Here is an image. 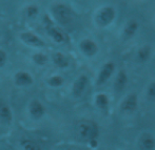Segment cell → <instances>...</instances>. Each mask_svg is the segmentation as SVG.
Segmentation results:
<instances>
[{
    "instance_id": "d6986e66",
    "label": "cell",
    "mask_w": 155,
    "mask_h": 150,
    "mask_svg": "<svg viewBox=\"0 0 155 150\" xmlns=\"http://www.w3.org/2000/svg\"><path fill=\"white\" fill-rule=\"evenodd\" d=\"M150 56H151V47L148 45L140 47L137 52V59L139 62H146L147 60H149Z\"/></svg>"
},
{
    "instance_id": "8992f818",
    "label": "cell",
    "mask_w": 155,
    "mask_h": 150,
    "mask_svg": "<svg viewBox=\"0 0 155 150\" xmlns=\"http://www.w3.org/2000/svg\"><path fill=\"white\" fill-rule=\"evenodd\" d=\"M45 105L39 99H32L28 105V112L33 120L39 121L45 116Z\"/></svg>"
},
{
    "instance_id": "52a82bcc",
    "label": "cell",
    "mask_w": 155,
    "mask_h": 150,
    "mask_svg": "<svg viewBox=\"0 0 155 150\" xmlns=\"http://www.w3.org/2000/svg\"><path fill=\"white\" fill-rule=\"evenodd\" d=\"M14 120V114L11 105L3 99H0V124L11 126Z\"/></svg>"
},
{
    "instance_id": "7402d4cb",
    "label": "cell",
    "mask_w": 155,
    "mask_h": 150,
    "mask_svg": "<svg viewBox=\"0 0 155 150\" xmlns=\"http://www.w3.org/2000/svg\"><path fill=\"white\" fill-rule=\"evenodd\" d=\"M38 14H39V8L37 5L31 4V5H28L27 8H25V15L29 18H35V17H37Z\"/></svg>"
},
{
    "instance_id": "7c38bea8",
    "label": "cell",
    "mask_w": 155,
    "mask_h": 150,
    "mask_svg": "<svg viewBox=\"0 0 155 150\" xmlns=\"http://www.w3.org/2000/svg\"><path fill=\"white\" fill-rule=\"evenodd\" d=\"M137 95L135 93H130L124 99L123 103H121V111L126 112V114H130L133 112L137 108Z\"/></svg>"
},
{
    "instance_id": "ac0fdd59",
    "label": "cell",
    "mask_w": 155,
    "mask_h": 150,
    "mask_svg": "<svg viewBox=\"0 0 155 150\" xmlns=\"http://www.w3.org/2000/svg\"><path fill=\"white\" fill-rule=\"evenodd\" d=\"M32 61L36 65H38V66H45V65L48 64L49 57H48L47 54L41 53V52H37V53L32 55Z\"/></svg>"
},
{
    "instance_id": "d4e9b609",
    "label": "cell",
    "mask_w": 155,
    "mask_h": 150,
    "mask_svg": "<svg viewBox=\"0 0 155 150\" xmlns=\"http://www.w3.org/2000/svg\"><path fill=\"white\" fill-rule=\"evenodd\" d=\"M65 150H82V149H80L79 147H75V146H71V147H68Z\"/></svg>"
},
{
    "instance_id": "8fae6325",
    "label": "cell",
    "mask_w": 155,
    "mask_h": 150,
    "mask_svg": "<svg viewBox=\"0 0 155 150\" xmlns=\"http://www.w3.org/2000/svg\"><path fill=\"white\" fill-rule=\"evenodd\" d=\"M79 48L84 53V55H86L87 57H93L98 52L97 44L93 40H91V39H84L79 43Z\"/></svg>"
},
{
    "instance_id": "30bf717a",
    "label": "cell",
    "mask_w": 155,
    "mask_h": 150,
    "mask_svg": "<svg viewBox=\"0 0 155 150\" xmlns=\"http://www.w3.org/2000/svg\"><path fill=\"white\" fill-rule=\"evenodd\" d=\"M114 70H115V64L113 62H107L106 64H104V66L100 69L99 75H98L97 78L98 85H101V84L106 83L111 78V76L113 75Z\"/></svg>"
},
{
    "instance_id": "5b68a950",
    "label": "cell",
    "mask_w": 155,
    "mask_h": 150,
    "mask_svg": "<svg viewBox=\"0 0 155 150\" xmlns=\"http://www.w3.org/2000/svg\"><path fill=\"white\" fill-rule=\"evenodd\" d=\"M115 18V11L112 6H104L97 12L95 21L99 27H108Z\"/></svg>"
},
{
    "instance_id": "ba28073f",
    "label": "cell",
    "mask_w": 155,
    "mask_h": 150,
    "mask_svg": "<svg viewBox=\"0 0 155 150\" xmlns=\"http://www.w3.org/2000/svg\"><path fill=\"white\" fill-rule=\"evenodd\" d=\"M13 82L18 87H29L34 84V78L29 71L18 70L13 77Z\"/></svg>"
},
{
    "instance_id": "e0dca14e",
    "label": "cell",
    "mask_w": 155,
    "mask_h": 150,
    "mask_svg": "<svg viewBox=\"0 0 155 150\" xmlns=\"http://www.w3.org/2000/svg\"><path fill=\"white\" fill-rule=\"evenodd\" d=\"M20 147L22 150H42L41 146L34 140L25 139L20 141Z\"/></svg>"
},
{
    "instance_id": "ffe728a7",
    "label": "cell",
    "mask_w": 155,
    "mask_h": 150,
    "mask_svg": "<svg viewBox=\"0 0 155 150\" xmlns=\"http://www.w3.org/2000/svg\"><path fill=\"white\" fill-rule=\"evenodd\" d=\"M95 104L100 109H106L109 106V97L104 93H98L95 97Z\"/></svg>"
},
{
    "instance_id": "cb8c5ba5",
    "label": "cell",
    "mask_w": 155,
    "mask_h": 150,
    "mask_svg": "<svg viewBox=\"0 0 155 150\" xmlns=\"http://www.w3.org/2000/svg\"><path fill=\"white\" fill-rule=\"evenodd\" d=\"M147 93H148V97H149L150 99L155 101V82H153V83H151L149 85Z\"/></svg>"
},
{
    "instance_id": "9a60e30c",
    "label": "cell",
    "mask_w": 155,
    "mask_h": 150,
    "mask_svg": "<svg viewBox=\"0 0 155 150\" xmlns=\"http://www.w3.org/2000/svg\"><path fill=\"white\" fill-rule=\"evenodd\" d=\"M127 83H128V76H127V73L124 70L119 71L116 77V80H115L114 88L117 91H121L126 87Z\"/></svg>"
},
{
    "instance_id": "6da1fadb",
    "label": "cell",
    "mask_w": 155,
    "mask_h": 150,
    "mask_svg": "<svg viewBox=\"0 0 155 150\" xmlns=\"http://www.w3.org/2000/svg\"><path fill=\"white\" fill-rule=\"evenodd\" d=\"M76 134L80 140L90 143L97 139L99 134V128L95 122L82 120L78 122L76 125Z\"/></svg>"
},
{
    "instance_id": "603a6c76",
    "label": "cell",
    "mask_w": 155,
    "mask_h": 150,
    "mask_svg": "<svg viewBox=\"0 0 155 150\" xmlns=\"http://www.w3.org/2000/svg\"><path fill=\"white\" fill-rule=\"evenodd\" d=\"M8 62V53L4 49L0 48V69L3 68Z\"/></svg>"
},
{
    "instance_id": "44dd1931",
    "label": "cell",
    "mask_w": 155,
    "mask_h": 150,
    "mask_svg": "<svg viewBox=\"0 0 155 150\" xmlns=\"http://www.w3.org/2000/svg\"><path fill=\"white\" fill-rule=\"evenodd\" d=\"M137 29H138V23L135 20H131L127 23L126 27H124V35H126L127 38H130V37L134 36V34L136 33Z\"/></svg>"
},
{
    "instance_id": "7a4b0ae2",
    "label": "cell",
    "mask_w": 155,
    "mask_h": 150,
    "mask_svg": "<svg viewBox=\"0 0 155 150\" xmlns=\"http://www.w3.org/2000/svg\"><path fill=\"white\" fill-rule=\"evenodd\" d=\"M52 16L54 20L58 23L59 25L65 27L72 23L74 18V13L68 5L63 3H58L53 5L52 8Z\"/></svg>"
},
{
    "instance_id": "2e32d148",
    "label": "cell",
    "mask_w": 155,
    "mask_h": 150,
    "mask_svg": "<svg viewBox=\"0 0 155 150\" xmlns=\"http://www.w3.org/2000/svg\"><path fill=\"white\" fill-rule=\"evenodd\" d=\"M47 84L52 88H59L64 84V79L60 75H53L50 76L47 79Z\"/></svg>"
},
{
    "instance_id": "484cf974",
    "label": "cell",
    "mask_w": 155,
    "mask_h": 150,
    "mask_svg": "<svg viewBox=\"0 0 155 150\" xmlns=\"http://www.w3.org/2000/svg\"><path fill=\"white\" fill-rule=\"evenodd\" d=\"M0 38H1V32H0Z\"/></svg>"
},
{
    "instance_id": "9c48e42d",
    "label": "cell",
    "mask_w": 155,
    "mask_h": 150,
    "mask_svg": "<svg viewBox=\"0 0 155 150\" xmlns=\"http://www.w3.org/2000/svg\"><path fill=\"white\" fill-rule=\"evenodd\" d=\"M89 83V78L86 75H80L77 79L75 80L72 87V93L75 98H79L82 93L84 92L87 86Z\"/></svg>"
},
{
    "instance_id": "3957f363",
    "label": "cell",
    "mask_w": 155,
    "mask_h": 150,
    "mask_svg": "<svg viewBox=\"0 0 155 150\" xmlns=\"http://www.w3.org/2000/svg\"><path fill=\"white\" fill-rule=\"evenodd\" d=\"M43 23H45V32L54 42L58 43V44H62V43L67 42L68 36L65 35V33L59 27H57L49 16H45Z\"/></svg>"
},
{
    "instance_id": "277c9868",
    "label": "cell",
    "mask_w": 155,
    "mask_h": 150,
    "mask_svg": "<svg viewBox=\"0 0 155 150\" xmlns=\"http://www.w3.org/2000/svg\"><path fill=\"white\" fill-rule=\"evenodd\" d=\"M21 42L23 44L28 45L30 47H34V48H43L47 46V43L41 37L36 35L35 33L27 30V32H22L19 36Z\"/></svg>"
},
{
    "instance_id": "4fadbf2b",
    "label": "cell",
    "mask_w": 155,
    "mask_h": 150,
    "mask_svg": "<svg viewBox=\"0 0 155 150\" xmlns=\"http://www.w3.org/2000/svg\"><path fill=\"white\" fill-rule=\"evenodd\" d=\"M138 146L140 150H154L155 139L150 133H145L139 138Z\"/></svg>"
},
{
    "instance_id": "5bb4252c",
    "label": "cell",
    "mask_w": 155,
    "mask_h": 150,
    "mask_svg": "<svg viewBox=\"0 0 155 150\" xmlns=\"http://www.w3.org/2000/svg\"><path fill=\"white\" fill-rule=\"evenodd\" d=\"M52 60H53V63L59 68H67L70 65V60L67 56L64 55L61 52H56V53L53 54L52 56Z\"/></svg>"
}]
</instances>
